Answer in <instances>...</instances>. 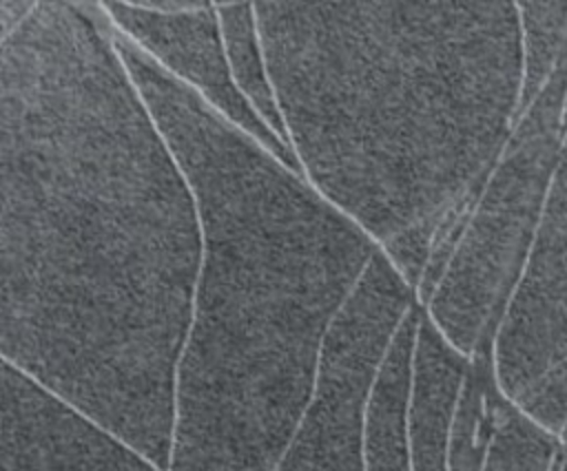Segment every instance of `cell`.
<instances>
[{
    "label": "cell",
    "instance_id": "6da1fadb",
    "mask_svg": "<svg viewBox=\"0 0 567 471\" xmlns=\"http://www.w3.org/2000/svg\"><path fill=\"white\" fill-rule=\"evenodd\" d=\"M202 265L190 181L97 2L0 40V352L168 471Z\"/></svg>",
    "mask_w": 567,
    "mask_h": 471
},
{
    "label": "cell",
    "instance_id": "7a4b0ae2",
    "mask_svg": "<svg viewBox=\"0 0 567 471\" xmlns=\"http://www.w3.org/2000/svg\"><path fill=\"white\" fill-rule=\"evenodd\" d=\"M303 179L423 305L520 111L516 2H257Z\"/></svg>",
    "mask_w": 567,
    "mask_h": 471
},
{
    "label": "cell",
    "instance_id": "3957f363",
    "mask_svg": "<svg viewBox=\"0 0 567 471\" xmlns=\"http://www.w3.org/2000/svg\"><path fill=\"white\" fill-rule=\"evenodd\" d=\"M113 40L202 221L168 471H272L312 400L328 336L381 250L117 29Z\"/></svg>",
    "mask_w": 567,
    "mask_h": 471
},
{
    "label": "cell",
    "instance_id": "277c9868",
    "mask_svg": "<svg viewBox=\"0 0 567 471\" xmlns=\"http://www.w3.org/2000/svg\"><path fill=\"white\" fill-rule=\"evenodd\" d=\"M565 106L567 51L543 93L516 119L436 287L421 305L467 358L492 347L523 274L563 155Z\"/></svg>",
    "mask_w": 567,
    "mask_h": 471
},
{
    "label": "cell",
    "instance_id": "5b68a950",
    "mask_svg": "<svg viewBox=\"0 0 567 471\" xmlns=\"http://www.w3.org/2000/svg\"><path fill=\"white\" fill-rule=\"evenodd\" d=\"M414 303L416 292L379 252L328 336L312 400L272 471H365L370 387Z\"/></svg>",
    "mask_w": 567,
    "mask_h": 471
},
{
    "label": "cell",
    "instance_id": "8992f818",
    "mask_svg": "<svg viewBox=\"0 0 567 471\" xmlns=\"http://www.w3.org/2000/svg\"><path fill=\"white\" fill-rule=\"evenodd\" d=\"M567 363V137L545 212L492 341V369L503 398L518 405Z\"/></svg>",
    "mask_w": 567,
    "mask_h": 471
},
{
    "label": "cell",
    "instance_id": "52a82bcc",
    "mask_svg": "<svg viewBox=\"0 0 567 471\" xmlns=\"http://www.w3.org/2000/svg\"><path fill=\"white\" fill-rule=\"evenodd\" d=\"M113 29L140 46L168 75L215 113L301 175L292 148L275 135L235 86L219 13L202 2H100ZM303 177V175H301Z\"/></svg>",
    "mask_w": 567,
    "mask_h": 471
},
{
    "label": "cell",
    "instance_id": "ba28073f",
    "mask_svg": "<svg viewBox=\"0 0 567 471\" xmlns=\"http://www.w3.org/2000/svg\"><path fill=\"white\" fill-rule=\"evenodd\" d=\"M467 371L470 358L450 345L421 312L408 402L412 471H447L452 429Z\"/></svg>",
    "mask_w": 567,
    "mask_h": 471
},
{
    "label": "cell",
    "instance_id": "9c48e42d",
    "mask_svg": "<svg viewBox=\"0 0 567 471\" xmlns=\"http://www.w3.org/2000/svg\"><path fill=\"white\" fill-rule=\"evenodd\" d=\"M0 471H164L80 416H44L0 442Z\"/></svg>",
    "mask_w": 567,
    "mask_h": 471
},
{
    "label": "cell",
    "instance_id": "30bf717a",
    "mask_svg": "<svg viewBox=\"0 0 567 471\" xmlns=\"http://www.w3.org/2000/svg\"><path fill=\"white\" fill-rule=\"evenodd\" d=\"M421 312L416 301L399 325L370 387L363 418L365 471H412L408 402Z\"/></svg>",
    "mask_w": 567,
    "mask_h": 471
},
{
    "label": "cell",
    "instance_id": "8fae6325",
    "mask_svg": "<svg viewBox=\"0 0 567 471\" xmlns=\"http://www.w3.org/2000/svg\"><path fill=\"white\" fill-rule=\"evenodd\" d=\"M219 13L221 35L235 86L252 111L279 135L286 144V126L275 95V86L268 73L255 4H215ZM290 146V144H288Z\"/></svg>",
    "mask_w": 567,
    "mask_h": 471
},
{
    "label": "cell",
    "instance_id": "7c38bea8",
    "mask_svg": "<svg viewBox=\"0 0 567 471\" xmlns=\"http://www.w3.org/2000/svg\"><path fill=\"white\" fill-rule=\"evenodd\" d=\"M501 400L503 394L496 387L492 369V347H481L470 358V371L452 429L447 471H483Z\"/></svg>",
    "mask_w": 567,
    "mask_h": 471
},
{
    "label": "cell",
    "instance_id": "4fadbf2b",
    "mask_svg": "<svg viewBox=\"0 0 567 471\" xmlns=\"http://www.w3.org/2000/svg\"><path fill=\"white\" fill-rule=\"evenodd\" d=\"M520 18L523 93L518 117L543 93L567 51V2H516Z\"/></svg>",
    "mask_w": 567,
    "mask_h": 471
},
{
    "label": "cell",
    "instance_id": "5bb4252c",
    "mask_svg": "<svg viewBox=\"0 0 567 471\" xmlns=\"http://www.w3.org/2000/svg\"><path fill=\"white\" fill-rule=\"evenodd\" d=\"M560 449L556 436L503 398L483 471H554Z\"/></svg>",
    "mask_w": 567,
    "mask_h": 471
},
{
    "label": "cell",
    "instance_id": "9a60e30c",
    "mask_svg": "<svg viewBox=\"0 0 567 471\" xmlns=\"http://www.w3.org/2000/svg\"><path fill=\"white\" fill-rule=\"evenodd\" d=\"M35 0H0V40L13 33L33 11Z\"/></svg>",
    "mask_w": 567,
    "mask_h": 471
},
{
    "label": "cell",
    "instance_id": "2e32d148",
    "mask_svg": "<svg viewBox=\"0 0 567 471\" xmlns=\"http://www.w3.org/2000/svg\"><path fill=\"white\" fill-rule=\"evenodd\" d=\"M567 137V106H565V117H563V139Z\"/></svg>",
    "mask_w": 567,
    "mask_h": 471
}]
</instances>
